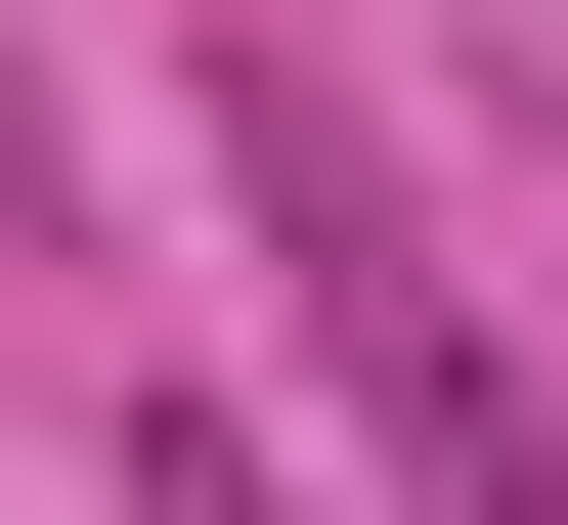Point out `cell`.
<instances>
[{"mask_svg":"<svg viewBox=\"0 0 568 525\" xmlns=\"http://www.w3.org/2000/svg\"><path fill=\"white\" fill-rule=\"evenodd\" d=\"M219 175H263V263H306V351H351V438L437 525H568V394L481 351V263H437V175L351 132V44H219Z\"/></svg>","mask_w":568,"mask_h":525,"instance_id":"obj_1","label":"cell"},{"mask_svg":"<svg viewBox=\"0 0 568 525\" xmlns=\"http://www.w3.org/2000/svg\"><path fill=\"white\" fill-rule=\"evenodd\" d=\"M132 525H306V482H263V438H219V394H132Z\"/></svg>","mask_w":568,"mask_h":525,"instance_id":"obj_2","label":"cell"}]
</instances>
